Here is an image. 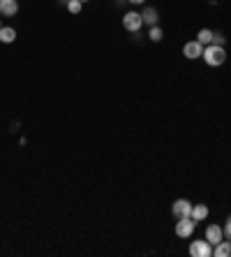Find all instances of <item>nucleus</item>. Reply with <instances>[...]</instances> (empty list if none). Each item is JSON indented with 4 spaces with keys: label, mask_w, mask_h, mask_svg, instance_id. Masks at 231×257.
Segmentation results:
<instances>
[{
    "label": "nucleus",
    "mask_w": 231,
    "mask_h": 257,
    "mask_svg": "<svg viewBox=\"0 0 231 257\" xmlns=\"http://www.w3.org/2000/svg\"><path fill=\"white\" fill-rule=\"evenodd\" d=\"M194 229H196V220H192V218H178L176 236H180V239H190L192 234H194Z\"/></svg>",
    "instance_id": "nucleus-3"
},
{
    "label": "nucleus",
    "mask_w": 231,
    "mask_h": 257,
    "mask_svg": "<svg viewBox=\"0 0 231 257\" xmlns=\"http://www.w3.org/2000/svg\"><path fill=\"white\" fill-rule=\"evenodd\" d=\"M213 35H215V30L201 28L199 33H196V42L201 44V47H208V44H213Z\"/></svg>",
    "instance_id": "nucleus-11"
},
{
    "label": "nucleus",
    "mask_w": 231,
    "mask_h": 257,
    "mask_svg": "<svg viewBox=\"0 0 231 257\" xmlns=\"http://www.w3.org/2000/svg\"><path fill=\"white\" fill-rule=\"evenodd\" d=\"M201 58L206 60V65L219 67V65H224V63H226V49L224 47H217V44H208V47H203Z\"/></svg>",
    "instance_id": "nucleus-1"
},
{
    "label": "nucleus",
    "mask_w": 231,
    "mask_h": 257,
    "mask_svg": "<svg viewBox=\"0 0 231 257\" xmlns=\"http://www.w3.org/2000/svg\"><path fill=\"white\" fill-rule=\"evenodd\" d=\"M208 218V206L206 204H192V220L201 222Z\"/></svg>",
    "instance_id": "nucleus-12"
},
{
    "label": "nucleus",
    "mask_w": 231,
    "mask_h": 257,
    "mask_svg": "<svg viewBox=\"0 0 231 257\" xmlns=\"http://www.w3.org/2000/svg\"><path fill=\"white\" fill-rule=\"evenodd\" d=\"M171 213L173 218H192V202L190 199H176L171 204Z\"/></svg>",
    "instance_id": "nucleus-5"
},
{
    "label": "nucleus",
    "mask_w": 231,
    "mask_h": 257,
    "mask_svg": "<svg viewBox=\"0 0 231 257\" xmlns=\"http://www.w3.org/2000/svg\"><path fill=\"white\" fill-rule=\"evenodd\" d=\"M81 3H88V0H81Z\"/></svg>",
    "instance_id": "nucleus-21"
},
{
    "label": "nucleus",
    "mask_w": 231,
    "mask_h": 257,
    "mask_svg": "<svg viewBox=\"0 0 231 257\" xmlns=\"http://www.w3.org/2000/svg\"><path fill=\"white\" fill-rule=\"evenodd\" d=\"M0 28H3V21H0Z\"/></svg>",
    "instance_id": "nucleus-20"
},
{
    "label": "nucleus",
    "mask_w": 231,
    "mask_h": 257,
    "mask_svg": "<svg viewBox=\"0 0 231 257\" xmlns=\"http://www.w3.org/2000/svg\"><path fill=\"white\" fill-rule=\"evenodd\" d=\"M148 37L153 40V42H162V37H164V33H162L160 26H150L148 30Z\"/></svg>",
    "instance_id": "nucleus-14"
},
{
    "label": "nucleus",
    "mask_w": 231,
    "mask_h": 257,
    "mask_svg": "<svg viewBox=\"0 0 231 257\" xmlns=\"http://www.w3.org/2000/svg\"><path fill=\"white\" fill-rule=\"evenodd\" d=\"M190 255L192 257H210L213 255V245L206 241V236H203V239H194L190 243Z\"/></svg>",
    "instance_id": "nucleus-2"
},
{
    "label": "nucleus",
    "mask_w": 231,
    "mask_h": 257,
    "mask_svg": "<svg viewBox=\"0 0 231 257\" xmlns=\"http://www.w3.org/2000/svg\"><path fill=\"white\" fill-rule=\"evenodd\" d=\"M213 44H217V47H224V44H226V37L222 35V33H215V35H213Z\"/></svg>",
    "instance_id": "nucleus-16"
},
{
    "label": "nucleus",
    "mask_w": 231,
    "mask_h": 257,
    "mask_svg": "<svg viewBox=\"0 0 231 257\" xmlns=\"http://www.w3.org/2000/svg\"><path fill=\"white\" fill-rule=\"evenodd\" d=\"M213 255L215 257H231V241L229 239H222L213 248Z\"/></svg>",
    "instance_id": "nucleus-10"
},
{
    "label": "nucleus",
    "mask_w": 231,
    "mask_h": 257,
    "mask_svg": "<svg viewBox=\"0 0 231 257\" xmlns=\"http://www.w3.org/2000/svg\"><path fill=\"white\" fill-rule=\"evenodd\" d=\"M143 26V19H141V12H127L123 17V28L125 30H130V33H139Z\"/></svg>",
    "instance_id": "nucleus-4"
},
{
    "label": "nucleus",
    "mask_w": 231,
    "mask_h": 257,
    "mask_svg": "<svg viewBox=\"0 0 231 257\" xmlns=\"http://www.w3.org/2000/svg\"><path fill=\"white\" fill-rule=\"evenodd\" d=\"M127 3H132V5H143L146 0H127Z\"/></svg>",
    "instance_id": "nucleus-18"
},
{
    "label": "nucleus",
    "mask_w": 231,
    "mask_h": 257,
    "mask_svg": "<svg viewBox=\"0 0 231 257\" xmlns=\"http://www.w3.org/2000/svg\"><path fill=\"white\" fill-rule=\"evenodd\" d=\"M222 232H224V239H229V241H231V215L226 218V225L222 227Z\"/></svg>",
    "instance_id": "nucleus-17"
},
{
    "label": "nucleus",
    "mask_w": 231,
    "mask_h": 257,
    "mask_svg": "<svg viewBox=\"0 0 231 257\" xmlns=\"http://www.w3.org/2000/svg\"><path fill=\"white\" fill-rule=\"evenodd\" d=\"M81 10H83L81 0H70V3H67V12L70 14H81Z\"/></svg>",
    "instance_id": "nucleus-15"
},
{
    "label": "nucleus",
    "mask_w": 231,
    "mask_h": 257,
    "mask_svg": "<svg viewBox=\"0 0 231 257\" xmlns=\"http://www.w3.org/2000/svg\"><path fill=\"white\" fill-rule=\"evenodd\" d=\"M201 54H203V47L196 42V40H192V42H187L183 47V56H185V58H190V60L201 58Z\"/></svg>",
    "instance_id": "nucleus-6"
},
{
    "label": "nucleus",
    "mask_w": 231,
    "mask_h": 257,
    "mask_svg": "<svg viewBox=\"0 0 231 257\" xmlns=\"http://www.w3.org/2000/svg\"><path fill=\"white\" fill-rule=\"evenodd\" d=\"M141 19H143V24H146V26H157L160 14H157V10H155V7H143Z\"/></svg>",
    "instance_id": "nucleus-9"
},
{
    "label": "nucleus",
    "mask_w": 231,
    "mask_h": 257,
    "mask_svg": "<svg viewBox=\"0 0 231 257\" xmlns=\"http://www.w3.org/2000/svg\"><path fill=\"white\" fill-rule=\"evenodd\" d=\"M224 239V232H222V227L219 225H208V229H206V241L210 245H217L219 241Z\"/></svg>",
    "instance_id": "nucleus-7"
},
{
    "label": "nucleus",
    "mask_w": 231,
    "mask_h": 257,
    "mask_svg": "<svg viewBox=\"0 0 231 257\" xmlns=\"http://www.w3.org/2000/svg\"><path fill=\"white\" fill-rule=\"evenodd\" d=\"M14 40H17V30H14L12 26H3V28H0V42L12 44Z\"/></svg>",
    "instance_id": "nucleus-13"
},
{
    "label": "nucleus",
    "mask_w": 231,
    "mask_h": 257,
    "mask_svg": "<svg viewBox=\"0 0 231 257\" xmlns=\"http://www.w3.org/2000/svg\"><path fill=\"white\" fill-rule=\"evenodd\" d=\"M60 3H63V5H67V3H70V0H60Z\"/></svg>",
    "instance_id": "nucleus-19"
},
{
    "label": "nucleus",
    "mask_w": 231,
    "mask_h": 257,
    "mask_svg": "<svg viewBox=\"0 0 231 257\" xmlns=\"http://www.w3.org/2000/svg\"><path fill=\"white\" fill-rule=\"evenodd\" d=\"M19 12V0H0V14L3 17H14Z\"/></svg>",
    "instance_id": "nucleus-8"
}]
</instances>
